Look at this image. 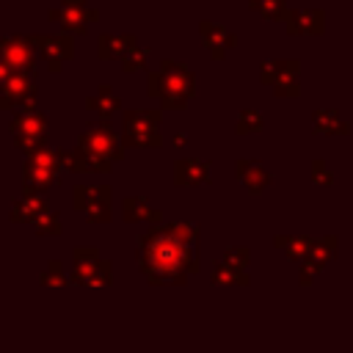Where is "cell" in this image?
<instances>
[{
	"instance_id": "obj_1",
	"label": "cell",
	"mask_w": 353,
	"mask_h": 353,
	"mask_svg": "<svg viewBox=\"0 0 353 353\" xmlns=\"http://www.w3.org/2000/svg\"><path fill=\"white\" fill-rule=\"evenodd\" d=\"M135 259L149 284H185L199 270V226L190 221L152 226L135 240Z\"/></svg>"
},
{
	"instance_id": "obj_2",
	"label": "cell",
	"mask_w": 353,
	"mask_h": 353,
	"mask_svg": "<svg viewBox=\"0 0 353 353\" xmlns=\"http://www.w3.org/2000/svg\"><path fill=\"white\" fill-rule=\"evenodd\" d=\"M149 97L160 99V108L165 110H182L193 94V72L179 61H160L157 72H149L146 77Z\"/></svg>"
},
{
	"instance_id": "obj_3",
	"label": "cell",
	"mask_w": 353,
	"mask_h": 353,
	"mask_svg": "<svg viewBox=\"0 0 353 353\" xmlns=\"http://www.w3.org/2000/svg\"><path fill=\"white\" fill-rule=\"evenodd\" d=\"M160 121H163V113L154 108L124 110L121 113V143L124 146H143V149L163 146Z\"/></svg>"
},
{
	"instance_id": "obj_4",
	"label": "cell",
	"mask_w": 353,
	"mask_h": 353,
	"mask_svg": "<svg viewBox=\"0 0 353 353\" xmlns=\"http://www.w3.org/2000/svg\"><path fill=\"white\" fill-rule=\"evenodd\" d=\"M72 284L80 287H108L113 281V265L99 254L94 245H74L72 248Z\"/></svg>"
},
{
	"instance_id": "obj_5",
	"label": "cell",
	"mask_w": 353,
	"mask_h": 353,
	"mask_svg": "<svg viewBox=\"0 0 353 353\" xmlns=\"http://www.w3.org/2000/svg\"><path fill=\"white\" fill-rule=\"evenodd\" d=\"M61 152L44 146L33 154H28L25 160V168H22V182H25V193H44L58 182L61 176Z\"/></svg>"
},
{
	"instance_id": "obj_6",
	"label": "cell",
	"mask_w": 353,
	"mask_h": 353,
	"mask_svg": "<svg viewBox=\"0 0 353 353\" xmlns=\"http://www.w3.org/2000/svg\"><path fill=\"white\" fill-rule=\"evenodd\" d=\"M110 201L113 190L108 185H74L72 188V207L88 223H108L110 221Z\"/></svg>"
},
{
	"instance_id": "obj_7",
	"label": "cell",
	"mask_w": 353,
	"mask_h": 353,
	"mask_svg": "<svg viewBox=\"0 0 353 353\" xmlns=\"http://www.w3.org/2000/svg\"><path fill=\"white\" fill-rule=\"evenodd\" d=\"M47 116L39 110H28V113H14L8 130L14 138V146L22 149L25 154H33L39 149L47 146Z\"/></svg>"
},
{
	"instance_id": "obj_8",
	"label": "cell",
	"mask_w": 353,
	"mask_h": 353,
	"mask_svg": "<svg viewBox=\"0 0 353 353\" xmlns=\"http://www.w3.org/2000/svg\"><path fill=\"white\" fill-rule=\"evenodd\" d=\"M77 146L85 154H91V157H97L102 163H119L124 157V143L108 124H97V127L85 130L77 138Z\"/></svg>"
},
{
	"instance_id": "obj_9",
	"label": "cell",
	"mask_w": 353,
	"mask_h": 353,
	"mask_svg": "<svg viewBox=\"0 0 353 353\" xmlns=\"http://www.w3.org/2000/svg\"><path fill=\"white\" fill-rule=\"evenodd\" d=\"M47 17H50V22H58L63 33H69V36H80V33L88 30L91 22L99 19V11L91 8L85 0H63V6L50 8Z\"/></svg>"
},
{
	"instance_id": "obj_10",
	"label": "cell",
	"mask_w": 353,
	"mask_h": 353,
	"mask_svg": "<svg viewBox=\"0 0 353 353\" xmlns=\"http://www.w3.org/2000/svg\"><path fill=\"white\" fill-rule=\"evenodd\" d=\"M30 41H33L39 58H44V63L52 74H58L66 66V61L74 58V39L69 33H50V36L36 33V36H30Z\"/></svg>"
},
{
	"instance_id": "obj_11",
	"label": "cell",
	"mask_w": 353,
	"mask_h": 353,
	"mask_svg": "<svg viewBox=\"0 0 353 353\" xmlns=\"http://www.w3.org/2000/svg\"><path fill=\"white\" fill-rule=\"evenodd\" d=\"M36 102V85L30 80L28 72H14L8 77V83L0 91V110H17V113H28L33 110Z\"/></svg>"
},
{
	"instance_id": "obj_12",
	"label": "cell",
	"mask_w": 353,
	"mask_h": 353,
	"mask_svg": "<svg viewBox=\"0 0 353 353\" xmlns=\"http://www.w3.org/2000/svg\"><path fill=\"white\" fill-rule=\"evenodd\" d=\"M0 55L14 72H28V74L33 72L36 58H39L30 36H3L0 39Z\"/></svg>"
},
{
	"instance_id": "obj_13",
	"label": "cell",
	"mask_w": 353,
	"mask_h": 353,
	"mask_svg": "<svg viewBox=\"0 0 353 353\" xmlns=\"http://www.w3.org/2000/svg\"><path fill=\"white\" fill-rule=\"evenodd\" d=\"M138 47V39L132 33H102L97 39V55L102 61H124Z\"/></svg>"
},
{
	"instance_id": "obj_14",
	"label": "cell",
	"mask_w": 353,
	"mask_h": 353,
	"mask_svg": "<svg viewBox=\"0 0 353 353\" xmlns=\"http://www.w3.org/2000/svg\"><path fill=\"white\" fill-rule=\"evenodd\" d=\"M44 212H50V201L44 193H22V199H14L11 204L14 223H36Z\"/></svg>"
},
{
	"instance_id": "obj_15",
	"label": "cell",
	"mask_w": 353,
	"mask_h": 353,
	"mask_svg": "<svg viewBox=\"0 0 353 353\" xmlns=\"http://www.w3.org/2000/svg\"><path fill=\"white\" fill-rule=\"evenodd\" d=\"M61 163L69 174H110L113 171V163H102V160L85 154L80 146H74L69 152H61Z\"/></svg>"
},
{
	"instance_id": "obj_16",
	"label": "cell",
	"mask_w": 353,
	"mask_h": 353,
	"mask_svg": "<svg viewBox=\"0 0 353 353\" xmlns=\"http://www.w3.org/2000/svg\"><path fill=\"white\" fill-rule=\"evenodd\" d=\"M121 218L127 223H152V226H160L163 212L154 210L143 196H124V201H121Z\"/></svg>"
},
{
	"instance_id": "obj_17",
	"label": "cell",
	"mask_w": 353,
	"mask_h": 353,
	"mask_svg": "<svg viewBox=\"0 0 353 353\" xmlns=\"http://www.w3.org/2000/svg\"><path fill=\"white\" fill-rule=\"evenodd\" d=\"M199 33H201V41H204V47L210 50L212 58H223V52L229 47H234V36L226 28L215 25V22H201L199 25Z\"/></svg>"
},
{
	"instance_id": "obj_18",
	"label": "cell",
	"mask_w": 353,
	"mask_h": 353,
	"mask_svg": "<svg viewBox=\"0 0 353 353\" xmlns=\"http://www.w3.org/2000/svg\"><path fill=\"white\" fill-rule=\"evenodd\" d=\"M174 182L176 185H204L210 182V163L204 160H176L174 163Z\"/></svg>"
},
{
	"instance_id": "obj_19",
	"label": "cell",
	"mask_w": 353,
	"mask_h": 353,
	"mask_svg": "<svg viewBox=\"0 0 353 353\" xmlns=\"http://www.w3.org/2000/svg\"><path fill=\"white\" fill-rule=\"evenodd\" d=\"M85 108L94 110L99 119H110L113 113L121 110V99H119V94H116L110 85L102 83V85L97 88V94H91V97L85 99Z\"/></svg>"
},
{
	"instance_id": "obj_20",
	"label": "cell",
	"mask_w": 353,
	"mask_h": 353,
	"mask_svg": "<svg viewBox=\"0 0 353 353\" xmlns=\"http://www.w3.org/2000/svg\"><path fill=\"white\" fill-rule=\"evenodd\" d=\"M237 176L248 185V190H259L268 182V174L259 168V163H251V160H240L237 163Z\"/></svg>"
},
{
	"instance_id": "obj_21",
	"label": "cell",
	"mask_w": 353,
	"mask_h": 353,
	"mask_svg": "<svg viewBox=\"0 0 353 353\" xmlns=\"http://www.w3.org/2000/svg\"><path fill=\"white\" fill-rule=\"evenodd\" d=\"M39 281H41V287H63V284H72V279L66 276V268H63L61 259H50L44 265Z\"/></svg>"
},
{
	"instance_id": "obj_22",
	"label": "cell",
	"mask_w": 353,
	"mask_h": 353,
	"mask_svg": "<svg viewBox=\"0 0 353 353\" xmlns=\"http://www.w3.org/2000/svg\"><path fill=\"white\" fill-rule=\"evenodd\" d=\"M33 229H36L39 237H58V234L63 232V223H61V215L50 210V212H44V215L33 223Z\"/></svg>"
},
{
	"instance_id": "obj_23",
	"label": "cell",
	"mask_w": 353,
	"mask_h": 353,
	"mask_svg": "<svg viewBox=\"0 0 353 353\" xmlns=\"http://www.w3.org/2000/svg\"><path fill=\"white\" fill-rule=\"evenodd\" d=\"M149 55H152V52H149V47H141V44H138V47H135V50H132V52H130V55L121 61V69H124L127 74H132V72H141V69H146V61H149Z\"/></svg>"
},
{
	"instance_id": "obj_24",
	"label": "cell",
	"mask_w": 353,
	"mask_h": 353,
	"mask_svg": "<svg viewBox=\"0 0 353 353\" xmlns=\"http://www.w3.org/2000/svg\"><path fill=\"white\" fill-rule=\"evenodd\" d=\"M212 281H215V284H245V276H243V270H237V268L218 265V268L212 270Z\"/></svg>"
},
{
	"instance_id": "obj_25",
	"label": "cell",
	"mask_w": 353,
	"mask_h": 353,
	"mask_svg": "<svg viewBox=\"0 0 353 353\" xmlns=\"http://www.w3.org/2000/svg\"><path fill=\"white\" fill-rule=\"evenodd\" d=\"M245 262H248V251H245V248H229V251H226V256H223V265L237 268V270H243V268H245Z\"/></svg>"
},
{
	"instance_id": "obj_26",
	"label": "cell",
	"mask_w": 353,
	"mask_h": 353,
	"mask_svg": "<svg viewBox=\"0 0 353 353\" xmlns=\"http://www.w3.org/2000/svg\"><path fill=\"white\" fill-rule=\"evenodd\" d=\"M251 130H259V116H256L254 110H243V113H240L237 132H251Z\"/></svg>"
},
{
	"instance_id": "obj_27",
	"label": "cell",
	"mask_w": 353,
	"mask_h": 353,
	"mask_svg": "<svg viewBox=\"0 0 353 353\" xmlns=\"http://www.w3.org/2000/svg\"><path fill=\"white\" fill-rule=\"evenodd\" d=\"M11 74H14V69H11V66L3 61V55H0V91H3V85L8 83V77H11Z\"/></svg>"
},
{
	"instance_id": "obj_28",
	"label": "cell",
	"mask_w": 353,
	"mask_h": 353,
	"mask_svg": "<svg viewBox=\"0 0 353 353\" xmlns=\"http://www.w3.org/2000/svg\"><path fill=\"white\" fill-rule=\"evenodd\" d=\"M171 143H174V149H185V146H188V138L179 132V135H174V141H171Z\"/></svg>"
}]
</instances>
